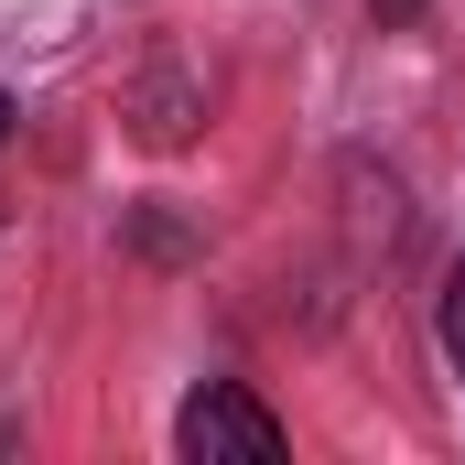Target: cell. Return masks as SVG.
<instances>
[{
    "mask_svg": "<svg viewBox=\"0 0 465 465\" xmlns=\"http://www.w3.org/2000/svg\"><path fill=\"white\" fill-rule=\"evenodd\" d=\"M282 444H292V433H282V411H260V401H249L238 379H206V390H195V401L173 411V455H195V465H217V455L271 465Z\"/></svg>",
    "mask_w": 465,
    "mask_h": 465,
    "instance_id": "6da1fadb",
    "label": "cell"
},
{
    "mask_svg": "<svg viewBox=\"0 0 465 465\" xmlns=\"http://www.w3.org/2000/svg\"><path fill=\"white\" fill-rule=\"evenodd\" d=\"M444 368H455V390H465V260L444 271Z\"/></svg>",
    "mask_w": 465,
    "mask_h": 465,
    "instance_id": "7a4b0ae2",
    "label": "cell"
},
{
    "mask_svg": "<svg viewBox=\"0 0 465 465\" xmlns=\"http://www.w3.org/2000/svg\"><path fill=\"white\" fill-rule=\"evenodd\" d=\"M368 11H379V22H411V11H422V0H368Z\"/></svg>",
    "mask_w": 465,
    "mask_h": 465,
    "instance_id": "3957f363",
    "label": "cell"
},
{
    "mask_svg": "<svg viewBox=\"0 0 465 465\" xmlns=\"http://www.w3.org/2000/svg\"><path fill=\"white\" fill-rule=\"evenodd\" d=\"M0 141H11V87H0Z\"/></svg>",
    "mask_w": 465,
    "mask_h": 465,
    "instance_id": "277c9868",
    "label": "cell"
}]
</instances>
